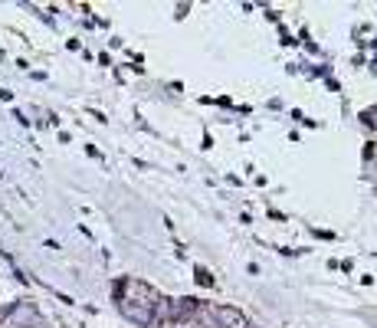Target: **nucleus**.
<instances>
[{"label":"nucleus","instance_id":"nucleus-2","mask_svg":"<svg viewBox=\"0 0 377 328\" xmlns=\"http://www.w3.org/2000/svg\"><path fill=\"white\" fill-rule=\"evenodd\" d=\"M7 318H10L17 328H37L39 325V312L33 302H17L10 312H7Z\"/></svg>","mask_w":377,"mask_h":328},{"label":"nucleus","instance_id":"nucleus-3","mask_svg":"<svg viewBox=\"0 0 377 328\" xmlns=\"http://www.w3.org/2000/svg\"><path fill=\"white\" fill-rule=\"evenodd\" d=\"M210 316L217 318L220 328H246V318L239 316L237 309H210Z\"/></svg>","mask_w":377,"mask_h":328},{"label":"nucleus","instance_id":"nucleus-1","mask_svg":"<svg viewBox=\"0 0 377 328\" xmlns=\"http://www.w3.org/2000/svg\"><path fill=\"white\" fill-rule=\"evenodd\" d=\"M135 292H138V299L135 295H118V309H122V316L128 322H135V325H151L154 322V289H148L145 282H135Z\"/></svg>","mask_w":377,"mask_h":328},{"label":"nucleus","instance_id":"nucleus-4","mask_svg":"<svg viewBox=\"0 0 377 328\" xmlns=\"http://www.w3.org/2000/svg\"><path fill=\"white\" fill-rule=\"evenodd\" d=\"M194 312H197V302H194V299H177V302L171 305V318H174V322H184V318L194 316Z\"/></svg>","mask_w":377,"mask_h":328}]
</instances>
